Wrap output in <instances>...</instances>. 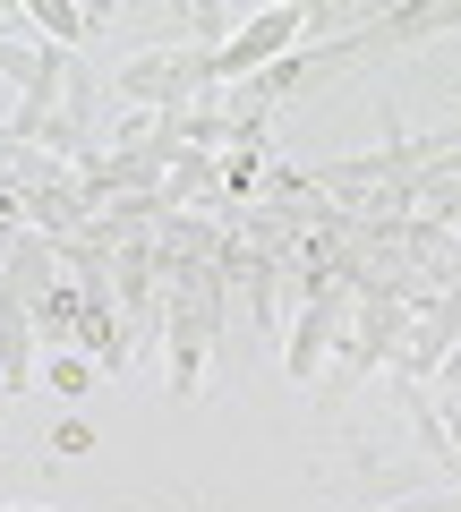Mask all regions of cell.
<instances>
[{
	"instance_id": "obj_6",
	"label": "cell",
	"mask_w": 461,
	"mask_h": 512,
	"mask_svg": "<svg viewBox=\"0 0 461 512\" xmlns=\"http://www.w3.org/2000/svg\"><path fill=\"white\" fill-rule=\"evenodd\" d=\"M35 26H52V35H60V52H69V43L86 35L94 18H86V9H60V0H43V9H35Z\"/></svg>"
},
{
	"instance_id": "obj_1",
	"label": "cell",
	"mask_w": 461,
	"mask_h": 512,
	"mask_svg": "<svg viewBox=\"0 0 461 512\" xmlns=\"http://www.w3.org/2000/svg\"><path fill=\"white\" fill-rule=\"evenodd\" d=\"M205 77H214V43H188V52H146V60H129V69H120V94H129L137 111H188Z\"/></svg>"
},
{
	"instance_id": "obj_4",
	"label": "cell",
	"mask_w": 461,
	"mask_h": 512,
	"mask_svg": "<svg viewBox=\"0 0 461 512\" xmlns=\"http://www.w3.org/2000/svg\"><path fill=\"white\" fill-rule=\"evenodd\" d=\"M299 35H308V9H265L240 43H222V52H214V77H248L257 60H274L282 43H299Z\"/></svg>"
},
{
	"instance_id": "obj_3",
	"label": "cell",
	"mask_w": 461,
	"mask_h": 512,
	"mask_svg": "<svg viewBox=\"0 0 461 512\" xmlns=\"http://www.w3.org/2000/svg\"><path fill=\"white\" fill-rule=\"evenodd\" d=\"M461 342V291H444V299H427L419 316H410V333H402V384H419V376H436V359Z\"/></svg>"
},
{
	"instance_id": "obj_2",
	"label": "cell",
	"mask_w": 461,
	"mask_h": 512,
	"mask_svg": "<svg viewBox=\"0 0 461 512\" xmlns=\"http://www.w3.org/2000/svg\"><path fill=\"white\" fill-rule=\"evenodd\" d=\"M351 316H359V291L342 274H325V265H308V308H299V333H291V376H316L325 350L351 333Z\"/></svg>"
},
{
	"instance_id": "obj_5",
	"label": "cell",
	"mask_w": 461,
	"mask_h": 512,
	"mask_svg": "<svg viewBox=\"0 0 461 512\" xmlns=\"http://www.w3.org/2000/svg\"><path fill=\"white\" fill-rule=\"evenodd\" d=\"M410 316H419V308H402V299H359V316H351V350H342V359H351V376H368L376 359H393V342L410 333Z\"/></svg>"
},
{
	"instance_id": "obj_7",
	"label": "cell",
	"mask_w": 461,
	"mask_h": 512,
	"mask_svg": "<svg viewBox=\"0 0 461 512\" xmlns=\"http://www.w3.org/2000/svg\"><path fill=\"white\" fill-rule=\"evenodd\" d=\"M52 384H60V393H86L94 367H86V359H60V367H52Z\"/></svg>"
},
{
	"instance_id": "obj_8",
	"label": "cell",
	"mask_w": 461,
	"mask_h": 512,
	"mask_svg": "<svg viewBox=\"0 0 461 512\" xmlns=\"http://www.w3.org/2000/svg\"><path fill=\"white\" fill-rule=\"evenodd\" d=\"M393 512H461V495H436V504H427V495H410V504H393Z\"/></svg>"
}]
</instances>
